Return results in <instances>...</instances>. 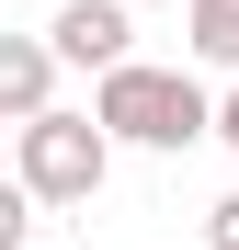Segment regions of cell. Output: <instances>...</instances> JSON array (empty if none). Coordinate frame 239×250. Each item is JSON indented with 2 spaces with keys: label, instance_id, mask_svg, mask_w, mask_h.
Returning a JSON list of instances; mask_svg holds the SVG:
<instances>
[{
  "label": "cell",
  "instance_id": "3957f363",
  "mask_svg": "<svg viewBox=\"0 0 239 250\" xmlns=\"http://www.w3.org/2000/svg\"><path fill=\"white\" fill-rule=\"evenodd\" d=\"M46 34L68 68H114V57H137V0H57Z\"/></svg>",
  "mask_w": 239,
  "mask_h": 250
},
{
  "label": "cell",
  "instance_id": "5b68a950",
  "mask_svg": "<svg viewBox=\"0 0 239 250\" xmlns=\"http://www.w3.org/2000/svg\"><path fill=\"white\" fill-rule=\"evenodd\" d=\"M182 34L205 68H239V0H182Z\"/></svg>",
  "mask_w": 239,
  "mask_h": 250
},
{
  "label": "cell",
  "instance_id": "52a82bcc",
  "mask_svg": "<svg viewBox=\"0 0 239 250\" xmlns=\"http://www.w3.org/2000/svg\"><path fill=\"white\" fill-rule=\"evenodd\" d=\"M217 137H228V148H239V91H228V103H217Z\"/></svg>",
  "mask_w": 239,
  "mask_h": 250
},
{
  "label": "cell",
  "instance_id": "277c9868",
  "mask_svg": "<svg viewBox=\"0 0 239 250\" xmlns=\"http://www.w3.org/2000/svg\"><path fill=\"white\" fill-rule=\"evenodd\" d=\"M46 91H57V34H12V46H0V103H12V125L46 114Z\"/></svg>",
  "mask_w": 239,
  "mask_h": 250
},
{
  "label": "cell",
  "instance_id": "8992f818",
  "mask_svg": "<svg viewBox=\"0 0 239 250\" xmlns=\"http://www.w3.org/2000/svg\"><path fill=\"white\" fill-rule=\"evenodd\" d=\"M205 250H239V193H217V205H205Z\"/></svg>",
  "mask_w": 239,
  "mask_h": 250
},
{
  "label": "cell",
  "instance_id": "6da1fadb",
  "mask_svg": "<svg viewBox=\"0 0 239 250\" xmlns=\"http://www.w3.org/2000/svg\"><path fill=\"white\" fill-rule=\"evenodd\" d=\"M91 114H103L126 148H194V137H217V103H205V80H182V68H148V57H114V68H103V91H91Z\"/></svg>",
  "mask_w": 239,
  "mask_h": 250
},
{
  "label": "cell",
  "instance_id": "7a4b0ae2",
  "mask_svg": "<svg viewBox=\"0 0 239 250\" xmlns=\"http://www.w3.org/2000/svg\"><path fill=\"white\" fill-rule=\"evenodd\" d=\"M114 148H126V137H114V125L103 114H23L12 125V182H34V205H91L103 193V171H114Z\"/></svg>",
  "mask_w": 239,
  "mask_h": 250
}]
</instances>
